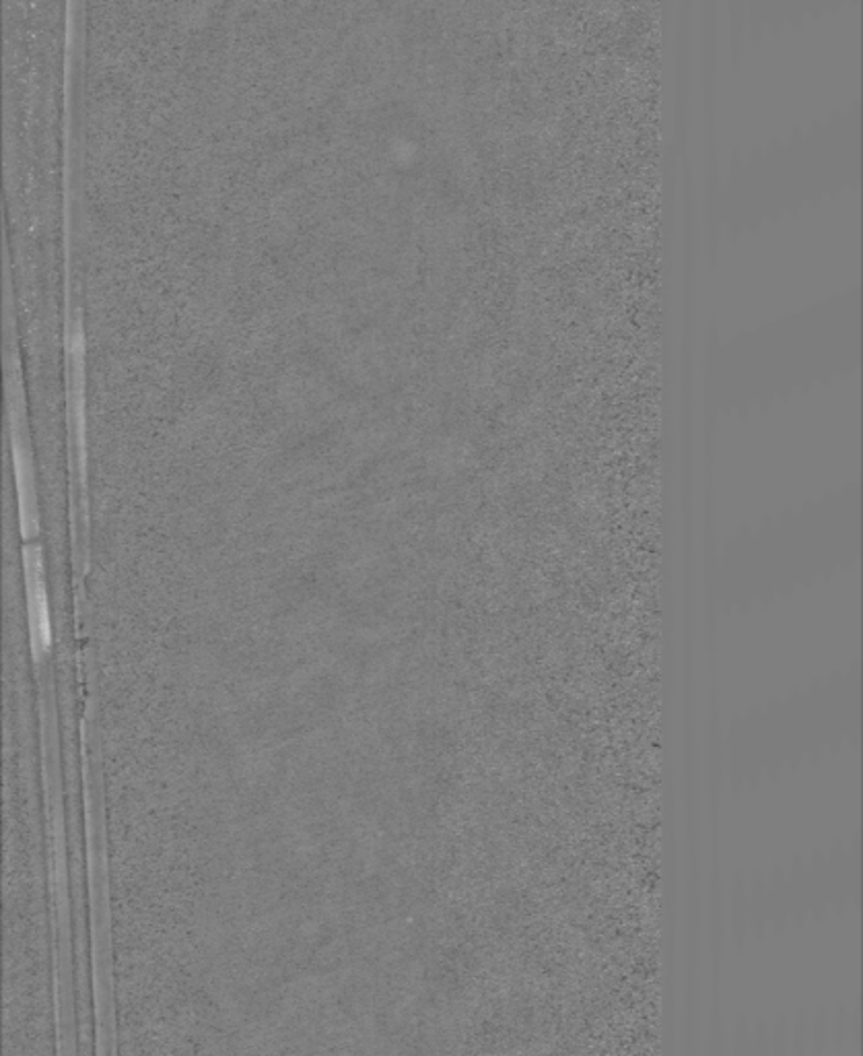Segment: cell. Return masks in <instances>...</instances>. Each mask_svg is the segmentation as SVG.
Here are the masks:
<instances>
[{
	"label": "cell",
	"mask_w": 863,
	"mask_h": 1056,
	"mask_svg": "<svg viewBox=\"0 0 863 1056\" xmlns=\"http://www.w3.org/2000/svg\"><path fill=\"white\" fill-rule=\"evenodd\" d=\"M9 417L13 436V463L17 492H19V512H21V535L23 541H33L40 535V507L36 490V471L29 448L28 425L21 403L19 382L9 378Z\"/></svg>",
	"instance_id": "1"
},
{
	"label": "cell",
	"mask_w": 863,
	"mask_h": 1056,
	"mask_svg": "<svg viewBox=\"0 0 863 1056\" xmlns=\"http://www.w3.org/2000/svg\"><path fill=\"white\" fill-rule=\"evenodd\" d=\"M23 568H26V586H28L29 630L36 654L50 647V613H48V594L43 580V555L40 543L26 541L23 545Z\"/></svg>",
	"instance_id": "2"
}]
</instances>
